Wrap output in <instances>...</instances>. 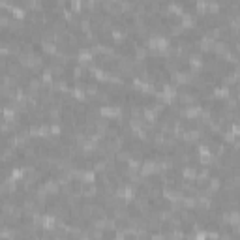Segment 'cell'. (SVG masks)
Instances as JSON below:
<instances>
[{
    "label": "cell",
    "mask_w": 240,
    "mask_h": 240,
    "mask_svg": "<svg viewBox=\"0 0 240 240\" xmlns=\"http://www.w3.org/2000/svg\"><path fill=\"white\" fill-rule=\"evenodd\" d=\"M214 96H218V98H227V96H229L227 86H220V88H216V90H214Z\"/></svg>",
    "instance_id": "277c9868"
},
{
    "label": "cell",
    "mask_w": 240,
    "mask_h": 240,
    "mask_svg": "<svg viewBox=\"0 0 240 240\" xmlns=\"http://www.w3.org/2000/svg\"><path fill=\"white\" fill-rule=\"evenodd\" d=\"M51 75H53L51 70H45V71L41 73V81H43V83H49V81H51Z\"/></svg>",
    "instance_id": "8992f818"
},
{
    "label": "cell",
    "mask_w": 240,
    "mask_h": 240,
    "mask_svg": "<svg viewBox=\"0 0 240 240\" xmlns=\"http://www.w3.org/2000/svg\"><path fill=\"white\" fill-rule=\"evenodd\" d=\"M92 58V53H90V49H83L81 53H79V60L81 62H88Z\"/></svg>",
    "instance_id": "3957f363"
},
{
    "label": "cell",
    "mask_w": 240,
    "mask_h": 240,
    "mask_svg": "<svg viewBox=\"0 0 240 240\" xmlns=\"http://www.w3.org/2000/svg\"><path fill=\"white\" fill-rule=\"evenodd\" d=\"M141 171H143V174H150V173H154V171H156V163H154V161H146V163H143Z\"/></svg>",
    "instance_id": "6da1fadb"
},
{
    "label": "cell",
    "mask_w": 240,
    "mask_h": 240,
    "mask_svg": "<svg viewBox=\"0 0 240 240\" xmlns=\"http://www.w3.org/2000/svg\"><path fill=\"white\" fill-rule=\"evenodd\" d=\"M41 225L45 227V229H53V227H54V218H53V216H43Z\"/></svg>",
    "instance_id": "7a4b0ae2"
},
{
    "label": "cell",
    "mask_w": 240,
    "mask_h": 240,
    "mask_svg": "<svg viewBox=\"0 0 240 240\" xmlns=\"http://www.w3.org/2000/svg\"><path fill=\"white\" fill-rule=\"evenodd\" d=\"M0 25H2L4 28L9 26V15H8V13H2V15H0Z\"/></svg>",
    "instance_id": "5b68a950"
}]
</instances>
